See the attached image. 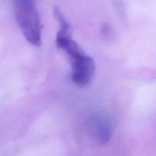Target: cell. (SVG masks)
Instances as JSON below:
<instances>
[{"mask_svg":"<svg viewBox=\"0 0 156 156\" xmlns=\"http://www.w3.org/2000/svg\"><path fill=\"white\" fill-rule=\"evenodd\" d=\"M17 23L29 44L38 47L41 44V23L35 0H13Z\"/></svg>","mask_w":156,"mask_h":156,"instance_id":"7a4b0ae2","label":"cell"},{"mask_svg":"<svg viewBox=\"0 0 156 156\" xmlns=\"http://www.w3.org/2000/svg\"><path fill=\"white\" fill-rule=\"evenodd\" d=\"M56 44V47L63 50L69 58L72 82L79 87L88 85L92 79L95 72L94 59L86 54L80 46L72 39L71 34H57Z\"/></svg>","mask_w":156,"mask_h":156,"instance_id":"6da1fadb","label":"cell"},{"mask_svg":"<svg viewBox=\"0 0 156 156\" xmlns=\"http://www.w3.org/2000/svg\"><path fill=\"white\" fill-rule=\"evenodd\" d=\"M91 131L95 140L100 144H107L112 136L111 121L105 116H97L91 122Z\"/></svg>","mask_w":156,"mask_h":156,"instance_id":"3957f363","label":"cell"}]
</instances>
